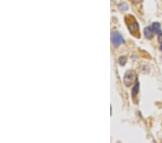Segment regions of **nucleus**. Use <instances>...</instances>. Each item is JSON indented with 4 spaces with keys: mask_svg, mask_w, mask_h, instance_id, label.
Returning a JSON list of instances; mask_svg holds the SVG:
<instances>
[{
    "mask_svg": "<svg viewBox=\"0 0 162 143\" xmlns=\"http://www.w3.org/2000/svg\"><path fill=\"white\" fill-rule=\"evenodd\" d=\"M120 8L121 10H126L128 8V6L127 5L126 3H121L120 4Z\"/></svg>",
    "mask_w": 162,
    "mask_h": 143,
    "instance_id": "nucleus-7",
    "label": "nucleus"
},
{
    "mask_svg": "<svg viewBox=\"0 0 162 143\" xmlns=\"http://www.w3.org/2000/svg\"><path fill=\"white\" fill-rule=\"evenodd\" d=\"M136 74L133 70H129L126 72V74L124 76V84L127 87L131 86V85H133V83H135L136 82Z\"/></svg>",
    "mask_w": 162,
    "mask_h": 143,
    "instance_id": "nucleus-1",
    "label": "nucleus"
},
{
    "mask_svg": "<svg viewBox=\"0 0 162 143\" xmlns=\"http://www.w3.org/2000/svg\"><path fill=\"white\" fill-rule=\"evenodd\" d=\"M112 43L115 47L119 46L120 44L124 43V39L122 36L118 32H114L112 34Z\"/></svg>",
    "mask_w": 162,
    "mask_h": 143,
    "instance_id": "nucleus-2",
    "label": "nucleus"
},
{
    "mask_svg": "<svg viewBox=\"0 0 162 143\" xmlns=\"http://www.w3.org/2000/svg\"><path fill=\"white\" fill-rule=\"evenodd\" d=\"M154 34H155V33H154V31H153V30L151 29V26L146 27V28L144 29V35L148 39H152V38L154 37Z\"/></svg>",
    "mask_w": 162,
    "mask_h": 143,
    "instance_id": "nucleus-3",
    "label": "nucleus"
},
{
    "mask_svg": "<svg viewBox=\"0 0 162 143\" xmlns=\"http://www.w3.org/2000/svg\"><path fill=\"white\" fill-rule=\"evenodd\" d=\"M160 49H161V51H162V44L161 45V46H160Z\"/></svg>",
    "mask_w": 162,
    "mask_h": 143,
    "instance_id": "nucleus-10",
    "label": "nucleus"
},
{
    "mask_svg": "<svg viewBox=\"0 0 162 143\" xmlns=\"http://www.w3.org/2000/svg\"><path fill=\"white\" fill-rule=\"evenodd\" d=\"M138 90H139V83H137L136 85H135L134 88H133V89L132 94H133V97L136 96V95H137L138 93Z\"/></svg>",
    "mask_w": 162,
    "mask_h": 143,
    "instance_id": "nucleus-5",
    "label": "nucleus"
},
{
    "mask_svg": "<svg viewBox=\"0 0 162 143\" xmlns=\"http://www.w3.org/2000/svg\"><path fill=\"white\" fill-rule=\"evenodd\" d=\"M133 4H138V3H140L141 1V0H131Z\"/></svg>",
    "mask_w": 162,
    "mask_h": 143,
    "instance_id": "nucleus-9",
    "label": "nucleus"
},
{
    "mask_svg": "<svg viewBox=\"0 0 162 143\" xmlns=\"http://www.w3.org/2000/svg\"><path fill=\"white\" fill-rule=\"evenodd\" d=\"M158 41L160 43H161V44H162V33H161L159 35Z\"/></svg>",
    "mask_w": 162,
    "mask_h": 143,
    "instance_id": "nucleus-8",
    "label": "nucleus"
},
{
    "mask_svg": "<svg viewBox=\"0 0 162 143\" xmlns=\"http://www.w3.org/2000/svg\"><path fill=\"white\" fill-rule=\"evenodd\" d=\"M119 63L120 64V65H125V64L126 63V57H121L119 59Z\"/></svg>",
    "mask_w": 162,
    "mask_h": 143,
    "instance_id": "nucleus-6",
    "label": "nucleus"
},
{
    "mask_svg": "<svg viewBox=\"0 0 162 143\" xmlns=\"http://www.w3.org/2000/svg\"><path fill=\"white\" fill-rule=\"evenodd\" d=\"M151 29L153 30L154 33H156V34H160L161 33V25L159 22H154L151 25Z\"/></svg>",
    "mask_w": 162,
    "mask_h": 143,
    "instance_id": "nucleus-4",
    "label": "nucleus"
}]
</instances>
